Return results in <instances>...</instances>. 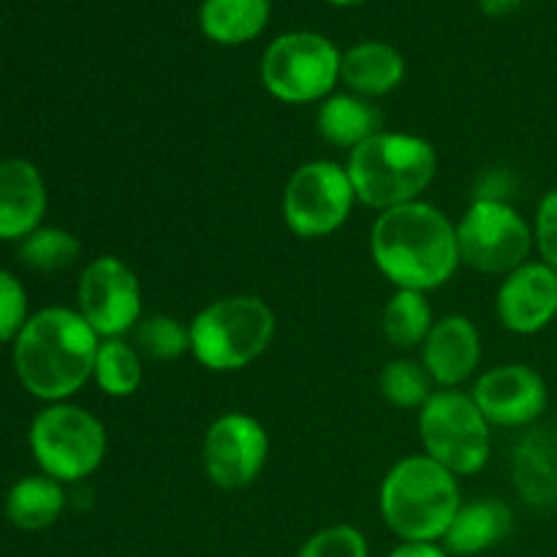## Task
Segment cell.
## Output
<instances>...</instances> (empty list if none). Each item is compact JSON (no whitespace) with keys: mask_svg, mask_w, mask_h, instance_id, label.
Returning <instances> with one entry per match:
<instances>
[{"mask_svg":"<svg viewBox=\"0 0 557 557\" xmlns=\"http://www.w3.org/2000/svg\"><path fill=\"white\" fill-rule=\"evenodd\" d=\"M79 256L82 243L69 228L41 226L20 243L22 264L33 272H41V275L71 270L79 261Z\"/></svg>","mask_w":557,"mask_h":557,"instance_id":"obj_25","label":"cell"},{"mask_svg":"<svg viewBox=\"0 0 557 557\" xmlns=\"http://www.w3.org/2000/svg\"><path fill=\"white\" fill-rule=\"evenodd\" d=\"M315 131L326 145L351 152L384 131V114L370 98L354 96L348 90L332 92L319 103Z\"/></svg>","mask_w":557,"mask_h":557,"instance_id":"obj_20","label":"cell"},{"mask_svg":"<svg viewBox=\"0 0 557 557\" xmlns=\"http://www.w3.org/2000/svg\"><path fill=\"white\" fill-rule=\"evenodd\" d=\"M433 324L435 315L428 294L408 292V288H395L381 313V332L400 351L422 348Z\"/></svg>","mask_w":557,"mask_h":557,"instance_id":"obj_23","label":"cell"},{"mask_svg":"<svg viewBox=\"0 0 557 557\" xmlns=\"http://www.w3.org/2000/svg\"><path fill=\"white\" fill-rule=\"evenodd\" d=\"M511 528H515V515L504 500L476 498L468 504L462 500L460 511L441 544L451 557H473L506 542Z\"/></svg>","mask_w":557,"mask_h":557,"instance_id":"obj_19","label":"cell"},{"mask_svg":"<svg viewBox=\"0 0 557 557\" xmlns=\"http://www.w3.org/2000/svg\"><path fill=\"white\" fill-rule=\"evenodd\" d=\"M511 482L533 509L557 506V435L531 428L511 451Z\"/></svg>","mask_w":557,"mask_h":557,"instance_id":"obj_17","label":"cell"},{"mask_svg":"<svg viewBox=\"0 0 557 557\" xmlns=\"http://www.w3.org/2000/svg\"><path fill=\"white\" fill-rule=\"evenodd\" d=\"M326 3L341 5V9H351V5H362V3H368V0H326Z\"/></svg>","mask_w":557,"mask_h":557,"instance_id":"obj_33","label":"cell"},{"mask_svg":"<svg viewBox=\"0 0 557 557\" xmlns=\"http://www.w3.org/2000/svg\"><path fill=\"white\" fill-rule=\"evenodd\" d=\"M270 11V0H205L199 25L212 44L239 47L264 33Z\"/></svg>","mask_w":557,"mask_h":557,"instance_id":"obj_21","label":"cell"},{"mask_svg":"<svg viewBox=\"0 0 557 557\" xmlns=\"http://www.w3.org/2000/svg\"><path fill=\"white\" fill-rule=\"evenodd\" d=\"M131 335H134V346L139 348L141 357H150L156 362H172V359L190 354L188 324L174 315H145Z\"/></svg>","mask_w":557,"mask_h":557,"instance_id":"obj_27","label":"cell"},{"mask_svg":"<svg viewBox=\"0 0 557 557\" xmlns=\"http://www.w3.org/2000/svg\"><path fill=\"white\" fill-rule=\"evenodd\" d=\"M27 444L44 476L60 484H76L103 466L109 435L101 419L87 408L49 403L33 417Z\"/></svg>","mask_w":557,"mask_h":557,"instance_id":"obj_6","label":"cell"},{"mask_svg":"<svg viewBox=\"0 0 557 557\" xmlns=\"http://www.w3.org/2000/svg\"><path fill=\"white\" fill-rule=\"evenodd\" d=\"M422 455L457 479L476 476L493 455V424L479 411L471 392L435 389L419 408Z\"/></svg>","mask_w":557,"mask_h":557,"instance_id":"obj_7","label":"cell"},{"mask_svg":"<svg viewBox=\"0 0 557 557\" xmlns=\"http://www.w3.org/2000/svg\"><path fill=\"white\" fill-rule=\"evenodd\" d=\"M495 313L506 332L539 335L557 319V272L542 259L511 270L495 294Z\"/></svg>","mask_w":557,"mask_h":557,"instance_id":"obj_14","label":"cell"},{"mask_svg":"<svg viewBox=\"0 0 557 557\" xmlns=\"http://www.w3.org/2000/svg\"><path fill=\"white\" fill-rule=\"evenodd\" d=\"M479 411L493 428L531 430L549 408L544 375L525 362H506L476 375L471 389Z\"/></svg>","mask_w":557,"mask_h":557,"instance_id":"obj_13","label":"cell"},{"mask_svg":"<svg viewBox=\"0 0 557 557\" xmlns=\"http://www.w3.org/2000/svg\"><path fill=\"white\" fill-rule=\"evenodd\" d=\"M190 357L210 373H239L264 357L277 332L275 310L256 294L212 299L188 321Z\"/></svg>","mask_w":557,"mask_h":557,"instance_id":"obj_5","label":"cell"},{"mask_svg":"<svg viewBox=\"0 0 557 557\" xmlns=\"http://www.w3.org/2000/svg\"><path fill=\"white\" fill-rule=\"evenodd\" d=\"M386 557H451L441 542H400Z\"/></svg>","mask_w":557,"mask_h":557,"instance_id":"obj_31","label":"cell"},{"mask_svg":"<svg viewBox=\"0 0 557 557\" xmlns=\"http://www.w3.org/2000/svg\"><path fill=\"white\" fill-rule=\"evenodd\" d=\"M92 381L103 395L114 397V400L134 397L145 381V362H141L139 348L125 337L101 341L96 354V368H92Z\"/></svg>","mask_w":557,"mask_h":557,"instance_id":"obj_24","label":"cell"},{"mask_svg":"<svg viewBox=\"0 0 557 557\" xmlns=\"http://www.w3.org/2000/svg\"><path fill=\"white\" fill-rule=\"evenodd\" d=\"M370 256L392 286L422 294L446 286L462 267L455 221L424 199L375 215Z\"/></svg>","mask_w":557,"mask_h":557,"instance_id":"obj_1","label":"cell"},{"mask_svg":"<svg viewBox=\"0 0 557 557\" xmlns=\"http://www.w3.org/2000/svg\"><path fill=\"white\" fill-rule=\"evenodd\" d=\"M101 337L76 308H44L27 319L14 341V370L36 400L69 403L92 381Z\"/></svg>","mask_w":557,"mask_h":557,"instance_id":"obj_2","label":"cell"},{"mask_svg":"<svg viewBox=\"0 0 557 557\" xmlns=\"http://www.w3.org/2000/svg\"><path fill=\"white\" fill-rule=\"evenodd\" d=\"M433 379L424 364L411 357H397L384 364L379 375V392L389 406L400 411H419L433 395Z\"/></svg>","mask_w":557,"mask_h":557,"instance_id":"obj_26","label":"cell"},{"mask_svg":"<svg viewBox=\"0 0 557 557\" xmlns=\"http://www.w3.org/2000/svg\"><path fill=\"white\" fill-rule=\"evenodd\" d=\"M460 506V479L428 455L403 457L381 479V520L400 542H444Z\"/></svg>","mask_w":557,"mask_h":557,"instance_id":"obj_3","label":"cell"},{"mask_svg":"<svg viewBox=\"0 0 557 557\" xmlns=\"http://www.w3.org/2000/svg\"><path fill=\"white\" fill-rule=\"evenodd\" d=\"M419 362L438 389H460L479 373L482 332L462 313L435 319L428 341L419 348Z\"/></svg>","mask_w":557,"mask_h":557,"instance_id":"obj_15","label":"cell"},{"mask_svg":"<svg viewBox=\"0 0 557 557\" xmlns=\"http://www.w3.org/2000/svg\"><path fill=\"white\" fill-rule=\"evenodd\" d=\"M357 205L346 163L319 158L292 172L281 196V215L294 237L324 239L346 226Z\"/></svg>","mask_w":557,"mask_h":557,"instance_id":"obj_10","label":"cell"},{"mask_svg":"<svg viewBox=\"0 0 557 557\" xmlns=\"http://www.w3.org/2000/svg\"><path fill=\"white\" fill-rule=\"evenodd\" d=\"M531 223L539 259L557 272V188H549L539 199L536 215H533Z\"/></svg>","mask_w":557,"mask_h":557,"instance_id":"obj_30","label":"cell"},{"mask_svg":"<svg viewBox=\"0 0 557 557\" xmlns=\"http://www.w3.org/2000/svg\"><path fill=\"white\" fill-rule=\"evenodd\" d=\"M403 79H406V60L392 44L359 41L343 52L341 85H346L354 96L375 101L395 92Z\"/></svg>","mask_w":557,"mask_h":557,"instance_id":"obj_18","label":"cell"},{"mask_svg":"<svg viewBox=\"0 0 557 557\" xmlns=\"http://www.w3.org/2000/svg\"><path fill=\"white\" fill-rule=\"evenodd\" d=\"M341 63L343 52L321 33H283L264 49L261 85L281 103H321L341 85Z\"/></svg>","mask_w":557,"mask_h":557,"instance_id":"obj_8","label":"cell"},{"mask_svg":"<svg viewBox=\"0 0 557 557\" xmlns=\"http://www.w3.org/2000/svg\"><path fill=\"white\" fill-rule=\"evenodd\" d=\"M520 3L522 0H479V5H482V11L487 16H506L511 14Z\"/></svg>","mask_w":557,"mask_h":557,"instance_id":"obj_32","label":"cell"},{"mask_svg":"<svg viewBox=\"0 0 557 557\" xmlns=\"http://www.w3.org/2000/svg\"><path fill=\"white\" fill-rule=\"evenodd\" d=\"M5 517L14 528L27 533L47 531L60 520L65 509V490L54 479L44 476H25L11 484L5 493Z\"/></svg>","mask_w":557,"mask_h":557,"instance_id":"obj_22","label":"cell"},{"mask_svg":"<svg viewBox=\"0 0 557 557\" xmlns=\"http://www.w3.org/2000/svg\"><path fill=\"white\" fill-rule=\"evenodd\" d=\"M27 319V292L11 272L0 270V343H14L25 330Z\"/></svg>","mask_w":557,"mask_h":557,"instance_id":"obj_29","label":"cell"},{"mask_svg":"<svg viewBox=\"0 0 557 557\" xmlns=\"http://www.w3.org/2000/svg\"><path fill=\"white\" fill-rule=\"evenodd\" d=\"M346 172L359 205L375 212L395 210L428 194L438 174V150L424 136L384 128L348 152Z\"/></svg>","mask_w":557,"mask_h":557,"instance_id":"obj_4","label":"cell"},{"mask_svg":"<svg viewBox=\"0 0 557 557\" xmlns=\"http://www.w3.org/2000/svg\"><path fill=\"white\" fill-rule=\"evenodd\" d=\"M270 433L245 411H226L210 422L201 438L205 476L221 490H245L264 473Z\"/></svg>","mask_w":557,"mask_h":557,"instance_id":"obj_12","label":"cell"},{"mask_svg":"<svg viewBox=\"0 0 557 557\" xmlns=\"http://www.w3.org/2000/svg\"><path fill=\"white\" fill-rule=\"evenodd\" d=\"M455 226L462 267L482 275H509L536 250L533 223L511 201L473 196Z\"/></svg>","mask_w":557,"mask_h":557,"instance_id":"obj_9","label":"cell"},{"mask_svg":"<svg viewBox=\"0 0 557 557\" xmlns=\"http://www.w3.org/2000/svg\"><path fill=\"white\" fill-rule=\"evenodd\" d=\"M76 310L101 341L125 337L145 319V294L139 275L120 256H96L76 283Z\"/></svg>","mask_w":557,"mask_h":557,"instance_id":"obj_11","label":"cell"},{"mask_svg":"<svg viewBox=\"0 0 557 557\" xmlns=\"http://www.w3.org/2000/svg\"><path fill=\"white\" fill-rule=\"evenodd\" d=\"M297 557H370V544L359 528L341 522L315 531L299 547Z\"/></svg>","mask_w":557,"mask_h":557,"instance_id":"obj_28","label":"cell"},{"mask_svg":"<svg viewBox=\"0 0 557 557\" xmlns=\"http://www.w3.org/2000/svg\"><path fill=\"white\" fill-rule=\"evenodd\" d=\"M47 183L25 158L0 161V239H22L41 228L47 215Z\"/></svg>","mask_w":557,"mask_h":557,"instance_id":"obj_16","label":"cell"}]
</instances>
